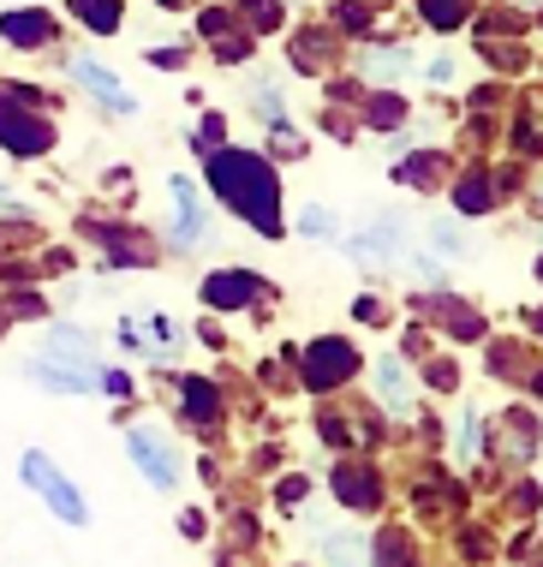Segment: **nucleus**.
<instances>
[{
	"label": "nucleus",
	"mask_w": 543,
	"mask_h": 567,
	"mask_svg": "<svg viewBox=\"0 0 543 567\" xmlns=\"http://www.w3.org/2000/svg\"><path fill=\"white\" fill-rule=\"evenodd\" d=\"M377 389H382V406H388V412H407V406H412L407 382H400V359H382V364H377Z\"/></svg>",
	"instance_id": "2eb2a0df"
},
{
	"label": "nucleus",
	"mask_w": 543,
	"mask_h": 567,
	"mask_svg": "<svg viewBox=\"0 0 543 567\" xmlns=\"http://www.w3.org/2000/svg\"><path fill=\"white\" fill-rule=\"evenodd\" d=\"M204 37H209L227 60H245V49H252V42H245V30L227 24V12H209V19H204Z\"/></svg>",
	"instance_id": "ddd939ff"
},
{
	"label": "nucleus",
	"mask_w": 543,
	"mask_h": 567,
	"mask_svg": "<svg viewBox=\"0 0 543 567\" xmlns=\"http://www.w3.org/2000/svg\"><path fill=\"white\" fill-rule=\"evenodd\" d=\"M299 234H305V239H329V234H335V216H329V209H305V216H299Z\"/></svg>",
	"instance_id": "5701e85b"
},
{
	"label": "nucleus",
	"mask_w": 543,
	"mask_h": 567,
	"mask_svg": "<svg viewBox=\"0 0 543 567\" xmlns=\"http://www.w3.org/2000/svg\"><path fill=\"white\" fill-rule=\"evenodd\" d=\"M382 561H388V567H412V556H407L395 538H382Z\"/></svg>",
	"instance_id": "bb28decb"
},
{
	"label": "nucleus",
	"mask_w": 543,
	"mask_h": 567,
	"mask_svg": "<svg viewBox=\"0 0 543 567\" xmlns=\"http://www.w3.org/2000/svg\"><path fill=\"white\" fill-rule=\"evenodd\" d=\"M72 7H78V19L96 30V37H114L120 30V0H72Z\"/></svg>",
	"instance_id": "dca6fc26"
},
{
	"label": "nucleus",
	"mask_w": 543,
	"mask_h": 567,
	"mask_svg": "<svg viewBox=\"0 0 543 567\" xmlns=\"http://www.w3.org/2000/svg\"><path fill=\"white\" fill-rule=\"evenodd\" d=\"M400 120H407V109H400L395 96H377V102H370V126H400Z\"/></svg>",
	"instance_id": "b1692460"
},
{
	"label": "nucleus",
	"mask_w": 543,
	"mask_h": 567,
	"mask_svg": "<svg viewBox=\"0 0 543 567\" xmlns=\"http://www.w3.org/2000/svg\"><path fill=\"white\" fill-rule=\"evenodd\" d=\"M257 114H269L275 126H287V120H281V96H275V90H257Z\"/></svg>",
	"instance_id": "393cba45"
},
{
	"label": "nucleus",
	"mask_w": 543,
	"mask_h": 567,
	"mask_svg": "<svg viewBox=\"0 0 543 567\" xmlns=\"http://www.w3.org/2000/svg\"><path fill=\"white\" fill-rule=\"evenodd\" d=\"M424 19L437 24V30H454L465 19V0H424Z\"/></svg>",
	"instance_id": "aec40b11"
},
{
	"label": "nucleus",
	"mask_w": 543,
	"mask_h": 567,
	"mask_svg": "<svg viewBox=\"0 0 543 567\" xmlns=\"http://www.w3.org/2000/svg\"><path fill=\"white\" fill-rule=\"evenodd\" d=\"M322 556L335 567H365V544L352 538V532H329V538H322Z\"/></svg>",
	"instance_id": "f3484780"
},
{
	"label": "nucleus",
	"mask_w": 543,
	"mask_h": 567,
	"mask_svg": "<svg viewBox=\"0 0 543 567\" xmlns=\"http://www.w3.org/2000/svg\"><path fill=\"white\" fill-rule=\"evenodd\" d=\"M352 371H359V352H352L347 341H310L305 352V382L310 389H335V382H347Z\"/></svg>",
	"instance_id": "39448f33"
},
{
	"label": "nucleus",
	"mask_w": 543,
	"mask_h": 567,
	"mask_svg": "<svg viewBox=\"0 0 543 567\" xmlns=\"http://www.w3.org/2000/svg\"><path fill=\"white\" fill-rule=\"evenodd\" d=\"M335 496L347 502V508H377V478H370V472L340 466V472H335Z\"/></svg>",
	"instance_id": "f8f14e48"
},
{
	"label": "nucleus",
	"mask_w": 543,
	"mask_h": 567,
	"mask_svg": "<svg viewBox=\"0 0 543 567\" xmlns=\"http://www.w3.org/2000/svg\"><path fill=\"white\" fill-rule=\"evenodd\" d=\"M126 454H132V466L144 472L155 489H180V454L167 449V442L155 436L150 424H137V431L126 436Z\"/></svg>",
	"instance_id": "7ed1b4c3"
},
{
	"label": "nucleus",
	"mask_w": 543,
	"mask_h": 567,
	"mask_svg": "<svg viewBox=\"0 0 543 567\" xmlns=\"http://www.w3.org/2000/svg\"><path fill=\"white\" fill-rule=\"evenodd\" d=\"M167 197H174V227H167V245H197L204 239V197H197V179H174L167 186Z\"/></svg>",
	"instance_id": "6e6552de"
},
{
	"label": "nucleus",
	"mask_w": 543,
	"mask_h": 567,
	"mask_svg": "<svg viewBox=\"0 0 543 567\" xmlns=\"http://www.w3.org/2000/svg\"><path fill=\"white\" fill-rule=\"evenodd\" d=\"M537 329H543V311H537Z\"/></svg>",
	"instance_id": "c85d7f7f"
},
{
	"label": "nucleus",
	"mask_w": 543,
	"mask_h": 567,
	"mask_svg": "<svg viewBox=\"0 0 543 567\" xmlns=\"http://www.w3.org/2000/svg\"><path fill=\"white\" fill-rule=\"evenodd\" d=\"M0 37L19 42V49H37V42L54 37V19L37 12V7H12V12H0Z\"/></svg>",
	"instance_id": "9d476101"
},
{
	"label": "nucleus",
	"mask_w": 543,
	"mask_h": 567,
	"mask_svg": "<svg viewBox=\"0 0 543 567\" xmlns=\"http://www.w3.org/2000/svg\"><path fill=\"white\" fill-rule=\"evenodd\" d=\"M430 245H437L442 264H454V257H465V227L454 216H437V221H430Z\"/></svg>",
	"instance_id": "4468645a"
},
{
	"label": "nucleus",
	"mask_w": 543,
	"mask_h": 567,
	"mask_svg": "<svg viewBox=\"0 0 543 567\" xmlns=\"http://www.w3.org/2000/svg\"><path fill=\"white\" fill-rule=\"evenodd\" d=\"M245 19L257 30H281V7H275V0H245Z\"/></svg>",
	"instance_id": "4be33fe9"
},
{
	"label": "nucleus",
	"mask_w": 543,
	"mask_h": 567,
	"mask_svg": "<svg viewBox=\"0 0 543 567\" xmlns=\"http://www.w3.org/2000/svg\"><path fill=\"white\" fill-rule=\"evenodd\" d=\"M120 347L144 352V359H174L180 352V323L174 317H132V323H120Z\"/></svg>",
	"instance_id": "20e7f679"
},
{
	"label": "nucleus",
	"mask_w": 543,
	"mask_h": 567,
	"mask_svg": "<svg viewBox=\"0 0 543 567\" xmlns=\"http://www.w3.org/2000/svg\"><path fill=\"white\" fill-rule=\"evenodd\" d=\"M448 79H454V54H437L430 60V84H448Z\"/></svg>",
	"instance_id": "a878e982"
},
{
	"label": "nucleus",
	"mask_w": 543,
	"mask_h": 567,
	"mask_svg": "<svg viewBox=\"0 0 543 567\" xmlns=\"http://www.w3.org/2000/svg\"><path fill=\"white\" fill-rule=\"evenodd\" d=\"M484 197H490V179H484V174H472V179L460 186V209H465V216H478V209H490Z\"/></svg>",
	"instance_id": "412c9836"
},
{
	"label": "nucleus",
	"mask_w": 543,
	"mask_h": 567,
	"mask_svg": "<svg viewBox=\"0 0 543 567\" xmlns=\"http://www.w3.org/2000/svg\"><path fill=\"white\" fill-rule=\"evenodd\" d=\"M257 293H263V281L252 269H222V275H209V281H204V299L222 305V311H239V305H252Z\"/></svg>",
	"instance_id": "1a4fd4ad"
},
{
	"label": "nucleus",
	"mask_w": 543,
	"mask_h": 567,
	"mask_svg": "<svg viewBox=\"0 0 543 567\" xmlns=\"http://www.w3.org/2000/svg\"><path fill=\"white\" fill-rule=\"evenodd\" d=\"M19 478H24L30 489H37L42 502H49V514H54V519H66V526H90V502H84V489H78V484L54 466L49 454L30 449V454L19 460Z\"/></svg>",
	"instance_id": "f03ea898"
},
{
	"label": "nucleus",
	"mask_w": 543,
	"mask_h": 567,
	"mask_svg": "<svg viewBox=\"0 0 543 567\" xmlns=\"http://www.w3.org/2000/svg\"><path fill=\"white\" fill-rule=\"evenodd\" d=\"M209 192L239 221L263 227V234H281V179L252 150H209Z\"/></svg>",
	"instance_id": "f257e3e1"
},
{
	"label": "nucleus",
	"mask_w": 543,
	"mask_h": 567,
	"mask_svg": "<svg viewBox=\"0 0 543 567\" xmlns=\"http://www.w3.org/2000/svg\"><path fill=\"white\" fill-rule=\"evenodd\" d=\"M395 251H407V239H400V221H377V227H365V234L347 245V257H359V264H388Z\"/></svg>",
	"instance_id": "9b49d317"
},
{
	"label": "nucleus",
	"mask_w": 543,
	"mask_h": 567,
	"mask_svg": "<svg viewBox=\"0 0 543 567\" xmlns=\"http://www.w3.org/2000/svg\"><path fill=\"white\" fill-rule=\"evenodd\" d=\"M12 209H19V197H12L7 186H0V216H12Z\"/></svg>",
	"instance_id": "cd10ccee"
},
{
	"label": "nucleus",
	"mask_w": 543,
	"mask_h": 567,
	"mask_svg": "<svg viewBox=\"0 0 543 567\" xmlns=\"http://www.w3.org/2000/svg\"><path fill=\"white\" fill-rule=\"evenodd\" d=\"M0 144H7L12 156H42V150L54 144V126L37 114H12L7 102H0Z\"/></svg>",
	"instance_id": "0eeeda50"
},
{
	"label": "nucleus",
	"mask_w": 543,
	"mask_h": 567,
	"mask_svg": "<svg viewBox=\"0 0 543 567\" xmlns=\"http://www.w3.org/2000/svg\"><path fill=\"white\" fill-rule=\"evenodd\" d=\"M365 72H370L377 84H395V79H407V72H412V54H400V49L370 54V60H365Z\"/></svg>",
	"instance_id": "a211bd4d"
},
{
	"label": "nucleus",
	"mask_w": 543,
	"mask_h": 567,
	"mask_svg": "<svg viewBox=\"0 0 543 567\" xmlns=\"http://www.w3.org/2000/svg\"><path fill=\"white\" fill-rule=\"evenodd\" d=\"M66 72H72V79L84 84V90H90V96H102V109H114V114H137V96H132V90L114 79V72H102L96 60L72 54V60H66Z\"/></svg>",
	"instance_id": "423d86ee"
},
{
	"label": "nucleus",
	"mask_w": 543,
	"mask_h": 567,
	"mask_svg": "<svg viewBox=\"0 0 543 567\" xmlns=\"http://www.w3.org/2000/svg\"><path fill=\"white\" fill-rule=\"evenodd\" d=\"M215 406H222V401H215L209 382H185V412H192L197 424H209V419H215Z\"/></svg>",
	"instance_id": "6ab92c4d"
}]
</instances>
